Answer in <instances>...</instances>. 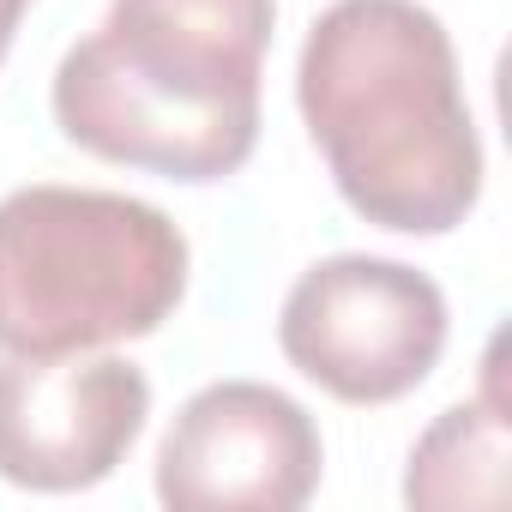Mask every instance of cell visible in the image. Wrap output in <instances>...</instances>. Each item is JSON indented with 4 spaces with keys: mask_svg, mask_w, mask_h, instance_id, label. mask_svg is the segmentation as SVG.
<instances>
[{
    "mask_svg": "<svg viewBox=\"0 0 512 512\" xmlns=\"http://www.w3.org/2000/svg\"><path fill=\"white\" fill-rule=\"evenodd\" d=\"M302 121L344 205L398 235H446L482 199V139L446 25L416 0H332L296 61Z\"/></svg>",
    "mask_w": 512,
    "mask_h": 512,
    "instance_id": "1",
    "label": "cell"
},
{
    "mask_svg": "<svg viewBox=\"0 0 512 512\" xmlns=\"http://www.w3.org/2000/svg\"><path fill=\"white\" fill-rule=\"evenodd\" d=\"M278 0H109L55 67L61 133L163 181H223L260 145Z\"/></svg>",
    "mask_w": 512,
    "mask_h": 512,
    "instance_id": "2",
    "label": "cell"
},
{
    "mask_svg": "<svg viewBox=\"0 0 512 512\" xmlns=\"http://www.w3.org/2000/svg\"><path fill=\"white\" fill-rule=\"evenodd\" d=\"M187 296V235L169 211L103 187L0 199V350L79 356L157 332Z\"/></svg>",
    "mask_w": 512,
    "mask_h": 512,
    "instance_id": "3",
    "label": "cell"
},
{
    "mask_svg": "<svg viewBox=\"0 0 512 512\" xmlns=\"http://www.w3.org/2000/svg\"><path fill=\"white\" fill-rule=\"evenodd\" d=\"M278 344L290 368L338 404H392L434 374L446 350V296L404 260L332 253L284 296Z\"/></svg>",
    "mask_w": 512,
    "mask_h": 512,
    "instance_id": "4",
    "label": "cell"
},
{
    "mask_svg": "<svg viewBox=\"0 0 512 512\" xmlns=\"http://www.w3.org/2000/svg\"><path fill=\"white\" fill-rule=\"evenodd\" d=\"M320 464V428L290 392L217 380L175 410L157 446V500L169 512H296L314 500Z\"/></svg>",
    "mask_w": 512,
    "mask_h": 512,
    "instance_id": "5",
    "label": "cell"
},
{
    "mask_svg": "<svg viewBox=\"0 0 512 512\" xmlns=\"http://www.w3.org/2000/svg\"><path fill=\"white\" fill-rule=\"evenodd\" d=\"M151 416L145 368L121 356H0V476L79 494L121 470Z\"/></svg>",
    "mask_w": 512,
    "mask_h": 512,
    "instance_id": "6",
    "label": "cell"
},
{
    "mask_svg": "<svg viewBox=\"0 0 512 512\" xmlns=\"http://www.w3.org/2000/svg\"><path fill=\"white\" fill-rule=\"evenodd\" d=\"M404 500L410 506H500L506 500V416L494 392L476 404L440 410V422L410 452Z\"/></svg>",
    "mask_w": 512,
    "mask_h": 512,
    "instance_id": "7",
    "label": "cell"
},
{
    "mask_svg": "<svg viewBox=\"0 0 512 512\" xmlns=\"http://www.w3.org/2000/svg\"><path fill=\"white\" fill-rule=\"evenodd\" d=\"M25 7H31V0H0V61H7V49H13V37H19Z\"/></svg>",
    "mask_w": 512,
    "mask_h": 512,
    "instance_id": "8",
    "label": "cell"
}]
</instances>
